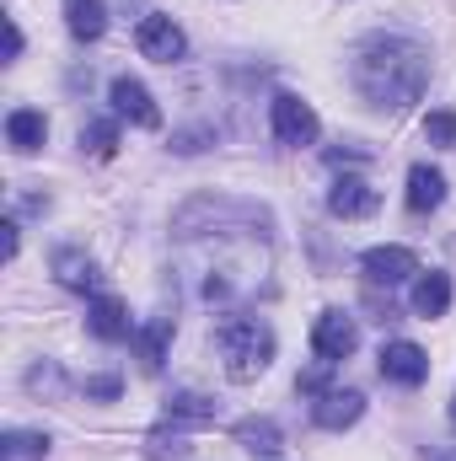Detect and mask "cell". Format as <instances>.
Segmentation results:
<instances>
[{
  "label": "cell",
  "instance_id": "6da1fadb",
  "mask_svg": "<svg viewBox=\"0 0 456 461\" xmlns=\"http://www.w3.org/2000/svg\"><path fill=\"white\" fill-rule=\"evenodd\" d=\"M349 81L354 92L381 108V113H403L424 97L430 86V54L414 43V38H397V32H381L370 43H360L354 65H349Z\"/></svg>",
  "mask_w": 456,
  "mask_h": 461
},
{
  "label": "cell",
  "instance_id": "7a4b0ae2",
  "mask_svg": "<svg viewBox=\"0 0 456 461\" xmlns=\"http://www.w3.org/2000/svg\"><path fill=\"white\" fill-rule=\"evenodd\" d=\"M215 348L226 359L231 381H258L274 359V333H269V322H258L247 312H231V317L215 322Z\"/></svg>",
  "mask_w": 456,
  "mask_h": 461
},
{
  "label": "cell",
  "instance_id": "3957f363",
  "mask_svg": "<svg viewBox=\"0 0 456 461\" xmlns=\"http://www.w3.org/2000/svg\"><path fill=\"white\" fill-rule=\"evenodd\" d=\"M205 424H215V397H199V392H178L167 408H161V419H156V429H150V461H167V456H183L188 451V429H205Z\"/></svg>",
  "mask_w": 456,
  "mask_h": 461
},
{
  "label": "cell",
  "instance_id": "277c9868",
  "mask_svg": "<svg viewBox=\"0 0 456 461\" xmlns=\"http://www.w3.org/2000/svg\"><path fill=\"white\" fill-rule=\"evenodd\" d=\"M134 43H140V54H145V59H156V65H178V59L188 54V38H183V27H178L172 16H161V11L140 16V27H134Z\"/></svg>",
  "mask_w": 456,
  "mask_h": 461
},
{
  "label": "cell",
  "instance_id": "5b68a950",
  "mask_svg": "<svg viewBox=\"0 0 456 461\" xmlns=\"http://www.w3.org/2000/svg\"><path fill=\"white\" fill-rule=\"evenodd\" d=\"M269 123H274V140L279 145H312L317 140V113H312V103H301L296 92H279L274 103H269Z\"/></svg>",
  "mask_w": 456,
  "mask_h": 461
},
{
  "label": "cell",
  "instance_id": "8992f818",
  "mask_svg": "<svg viewBox=\"0 0 456 461\" xmlns=\"http://www.w3.org/2000/svg\"><path fill=\"white\" fill-rule=\"evenodd\" d=\"M312 348H317V359H323V365L349 359V354L360 348V328H354V317H343V312H323V317H317V328H312Z\"/></svg>",
  "mask_w": 456,
  "mask_h": 461
},
{
  "label": "cell",
  "instance_id": "52a82bcc",
  "mask_svg": "<svg viewBox=\"0 0 456 461\" xmlns=\"http://www.w3.org/2000/svg\"><path fill=\"white\" fill-rule=\"evenodd\" d=\"M381 375L397 381V386H424L430 381V354L419 344H408V339H392V344H381Z\"/></svg>",
  "mask_w": 456,
  "mask_h": 461
},
{
  "label": "cell",
  "instance_id": "ba28073f",
  "mask_svg": "<svg viewBox=\"0 0 456 461\" xmlns=\"http://www.w3.org/2000/svg\"><path fill=\"white\" fill-rule=\"evenodd\" d=\"M360 268H365L370 285H403V279L419 274V258H414L408 247H370V252L360 258Z\"/></svg>",
  "mask_w": 456,
  "mask_h": 461
},
{
  "label": "cell",
  "instance_id": "9c48e42d",
  "mask_svg": "<svg viewBox=\"0 0 456 461\" xmlns=\"http://www.w3.org/2000/svg\"><path fill=\"white\" fill-rule=\"evenodd\" d=\"M108 97H114L118 118H129V123H140V129H161V108L150 103V92H145L134 76H118Z\"/></svg>",
  "mask_w": 456,
  "mask_h": 461
},
{
  "label": "cell",
  "instance_id": "30bf717a",
  "mask_svg": "<svg viewBox=\"0 0 456 461\" xmlns=\"http://www.w3.org/2000/svg\"><path fill=\"white\" fill-rule=\"evenodd\" d=\"M376 204H381V194H376L365 177H339L333 194H328V210H333L339 221H365V215H376Z\"/></svg>",
  "mask_w": 456,
  "mask_h": 461
},
{
  "label": "cell",
  "instance_id": "8fae6325",
  "mask_svg": "<svg viewBox=\"0 0 456 461\" xmlns=\"http://www.w3.org/2000/svg\"><path fill=\"white\" fill-rule=\"evenodd\" d=\"M360 413H365V397H360L354 386H333V392H323L317 408H312V419H317L323 429H349Z\"/></svg>",
  "mask_w": 456,
  "mask_h": 461
},
{
  "label": "cell",
  "instance_id": "7c38bea8",
  "mask_svg": "<svg viewBox=\"0 0 456 461\" xmlns=\"http://www.w3.org/2000/svg\"><path fill=\"white\" fill-rule=\"evenodd\" d=\"M54 279H59L65 290H76V295H87V290H97V285H103L97 263H92L81 247H59V252H54Z\"/></svg>",
  "mask_w": 456,
  "mask_h": 461
},
{
  "label": "cell",
  "instance_id": "4fadbf2b",
  "mask_svg": "<svg viewBox=\"0 0 456 461\" xmlns=\"http://www.w3.org/2000/svg\"><path fill=\"white\" fill-rule=\"evenodd\" d=\"M441 199H446V172H435V167H414L408 172V210L414 215H430V210H441Z\"/></svg>",
  "mask_w": 456,
  "mask_h": 461
},
{
  "label": "cell",
  "instance_id": "5bb4252c",
  "mask_svg": "<svg viewBox=\"0 0 456 461\" xmlns=\"http://www.w3.org/2000/svg\"><path fill=\"white\" fill-rule=\"evenodd\" d=\"M87 328H92L103 344L129 339V312H123V301H118V295H97V301H92V312H87Z\"/></svg>",
  "mask_w": 456,
  "mask_h": 461
},
{
  "label": "cell",
  "instance_id": "9a60e30c",
  "mask_svg": "<svg viewBox=\"0 0 456 461\" xmlns=\"http://www.w3.org/2000/svg\"><path fill=\"white\" fill-rule=\"evenodd\" d=\"M65 27H70V38L92 43L108 32V5L103 0H65Z\"/></svg>",
  "mask_w": 456,
  "mask_h": 461
},
{
  "label": "cell",
  "instance_id": "2e32d148",
  "mask_svg": "<svg viewBox=\"0 0 456 461\" xmlns=\"http://www.w3.org/2000/svg\"><path fill=\"white\" fill-rule=\"evenodd\" d=\"M236 446L252 451V456H279L285 451V435H279L274 419H242L236 424Z\"/></svg>",
  "mask_w": 456,
  "mask_h": 461
},
{
  "label": "cell",
  "instance_id": "e0dca14e",
  "mask_svg": "<svg viewBox=\"0 0 456 461\" xmlns=\"http://www.w3.org/2000/svg\"><path fill=\"white\" fill-rule=\"evenodd\" d=\"M5 140H11V150H38L43 140H49V118L38 113V108H16V113L5 118Z\"/></svg>",
  "mask_w": 456,
  "mask_h": 461
},
{
  "label": "cell",
  "instance_id": "ac0fdd59",
  "mask_svg": "<svg viewBox=\"0 0 456 461\" xmlns=\"http://www.w3.org/2000/svg\"><path fill=\"white\" fill-rule=\"evenodd\" d=\"M172 333H178V328H172V317H156V322H145V328L134 333V354H140V365H145L150 375L161 370V359H167V344H172Z\"/></svg>",
  "mask_w": 456,
  "mask_h": 461
},
{
  "label": "cell",
  "instance_id": "d6986e66",
  "mask_svg": "<svg viewBox=\"0 0 456 461\" xmlns=\"http://www.w3.org/2000/svg\"><path fill=\"white\" fill-rule=\"evenodd\" d=\"M414 312H419V317H446V312H451V279H446V274H419V285H414Z\"/></svg>",
  "mask_w": 456,
  "mask_h": 461
},
{
  "label": "cell",
  "instance_id": "ffe728a7",
  "mask_svg": "<svg viewBox=\"0 0 456 461\" xmlns=\"http://www.w3.org/2000/svg\"><path fill=\"white\" fill-rule=\"evenodd\" d=\"M43 456H49V435H38V429H11L0 440V461H43Z\"/></svg>",
  "mask_w": 456,
  "mask_h": 461
},
{
  "label": "cell",
  "instance_id": "44dd1931",
  "mask_svg": "<svg viewBox=\"0 0 456 461\" xmlns=\"http://www.w3.org/2000/svg\"><path fill=\"white\" fill-rule=\"evenodd\" d=\"M81 150H87V156H97V161H108V156L118 150V123H108V118L87 123V129H81Z\"/></svg>",
  "mask_w": 456,
  "mask_h": 461
},
{
  "label": "cell",
  "instance_id": "7402d4cb",
  "mask_svg": "<svg viewBox=\"0 0 456 461\" xmlns=\"http://www.w3.org/2000/svg\"><path fill=\"white\" fill-rule=\"evenodd\" d=\"M424 140H430V145H456V113L451 108H441V113L424 118Z\"/></svg>",
  "mask_w": 456,
  "mask_h": 461
},
{
  "label": "cell",
  "instance_id": "603a6c76",
  "mask_svg": "<svg viewBox=\"0 0 456 461\" xmlns=\"http://www.w3.org/2000/svg\"><path fill=\"white\" fill-rule=\"evenodd\" d=\"M118 375H87V397H118Z\"/></svg>",
  "mask_w": 456,
  "mask_h": 461
},
{
  "label": "cell",
  "instance_id": "cb8c5ba5",
  "mask_svg": "<svg viewBox=\"0 0 456 461\" xmlns=\"http://www.w3.org/2000/svg\"><path fill=\"white\" fill-rule=\"evenodd\" d=\"M16 54H22V27L5 22V59H16Z\"/></svg>",
  "mask_w": 456,
  "mask_h": 461
},
{
  "label": "cell",
  "instance_id": "d4e9b609",
  "mask_svg": "<svg viewBox=\"0 0 456 461\" xmlns=\"http://www.w3.org/2000/svg\"><path fill=\"white\" fill-rule=\"evenodd\" d=\"M365 156H370V150H328L333 167H343V161H365Z\"/></svg>",
  "mask_w": 456,
  "mask_h": 461
},
{
  "label": "cell",
  "instance_id": "484cf974",
  "mask_svg": "<svg viewBox=\"0 0 456 461\" xmlns=\"http://www.w3.org/2000/svg\"><path fill=\"white\" fill-rule=\"evenodd\" d=\"M16 241H22V230H16V221H5V258H16Z\"/></svg>",
  "mask_w": 456,
  "mask_h": 461
},
{
  "label": "cell",
  "instance_id": "4316f807",
  "mask_svg": "<svg viewBox=\"0 0 456 461\" xmlns=\"http://www.w3.org/2000/svg\"><path fill=\"white\" fill-rule=\"evenodd\" d=\"M430 461H456V456H430Z\"/></svg>",
  "mask_w": 456,
  "mask_h": 461
},
{
  "label": "cell",
  "instance_id": "83f0119b",
  "mask_svg": "<svg viewBox=\"0 0 456 461\" xmlns=\"http://www.w3.org/2000/svg\"><path fill=\"white\" fill-rule=\"evenodd\" d=\"M451 424H456V402H451Z\"/></svg>",
  "mask_w": 456,
  "mask_h": 461
}]
</instances>
